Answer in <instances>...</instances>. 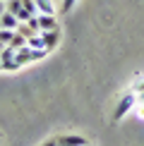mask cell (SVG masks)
Here are the masks:
<instances>
[{
    "mask_svg": "<svg viewBox=\"0 0 144 146\" xmlns=\"http://www.w3.org/2000/svg\"><path fill=\"white\" fill-rule=\"evenodd\" d=\"M77 5V0H63V12H70Z\"/></svg>",
    "mask_w": 144,
    "mask_h": 146,
    "instance_id": "cell-15",
    "label": "cell"
},
{
    "mask_svg": "<svg viewBox=\"0 0 144 146\" xmlns=\"http://www.w3.org/2000/svg\"><path fill=\"white\" fill-rule=\"evenodd\" d=\"M24 10L29 12V15H39V10H36V0H22Z\"/></svg>",
    "mask_w": 144,
    "mask_h": 146,
    "instance_id": "cell-12",
    "label": "cell"
},
{
    "mask_svg": "<svg viewBox=\"0 0 144 146\" xmlns=\"http://www.w3.org/2000/svg\"><path fill=\"white\" fill-rule=\"evenodd\" d=\"M3 70L5 72H17V70H22V65L17 60H12V62H3Z\"/></svg>",
    "mask_w": 144,
    "mask_h": 146,
    "instance_id": "cell-14",
    "label": "cell"
},
{
    "mask_svg": "<svg viewBox=\"0 0 144 146\" xmlns=\"http://www.w3.org/2000/svg\"><path fill=\"white\" fill-rule=\"evenodd\" d=\"M15 58H17V62L24 67V65H31V62H39V60L48 58V50H39V48L24 46V48H19V50L15 53Z\"/></svg>",
    "mask_w": 144,
    "mask_h": 146,
    "instance_id": "cell-2",
    "label": "cell"
},
{
    "mask_svg": "<svg viewBox=\"0 0 144 146\" xmlns=\"http://www.w3.org/2000/svg\"><path fill=\"white\" fill-rule=\"evenodd\" d=\"M55 144L58 146H87L89 141L84 137H79V134H63V137L55 139Z\"/></svg>",
    "mask_w": 144,
    "mask_h": 146,
    "instance_id": "cell-4",
    "label": "cell"
},
{
    "mask_svg": "<svg viewBox=\"0 0 144 146\" xmlns=\"http://www.w3.org/2000/svg\"><path fill=\"white\" fill-rule=\"evenodd\" d=\"M0 29H3V22H0Z\"/></svg>",
    "mask_w": 144,
    "mask_h": 146,
    "instance_id": "cell-22",
    "label": "cell"
},
{
    "mask_svg": "<svg viewBox=\"0 0 144 146\" xmlns=\"http://www.w3.org/2000/svg\"><path fill=\"white\" fill-rule=\"evenodd\" d=\"M27 46H31V48H39V50H46V46H43V38H41V34H31L27 38Z\"/></svg>",
    "mask_w": 144,
    "mask_h": 146,
    "instance_id": "cell-9",
    "label": "cell"
},
{
    "mask_svg": "<svg viewBox=\"0 0 144 146\" xmlns=\"http://www.w3.org/2000/svg\"><path fill=\"white\" fill-rule=\"evenodd\" d=\"M132 91H135V94L144 91V79H137V82H135V86H132Z\"/></svg>",
    "mask_w": 144,
    "mask_h": 146,
    "instance_id": "cell-16",
    "label": "cell"
},
{
    "mask_svg": "<svg viewBox=\"0 0 144 146\" xmlns=\"http://www.w3.org/2000/svg\"><path fill=\"white\" fill-rule=\"evenodd\" d=\"M87 146H91V144H87Z\"/></svg>",
    "mask_w": 144,
    "mask_h": 146,
    "instance_id": "cell-24",
    "label": "cell"
},
{
    "mask_svg": "<svg viewBox=\"0 0 144 146\" xmlns=\"http://www.w3.org/2000/svg\"><path fill=\"white\" fill-rule=\"evenodd\" d=\"M39 146H58V144H55V139H46V141H41Z\"/></svg>",
    "mask_w": 144,
    "mask_h": 146,
    "instance_id": "cell-17",
    "label": "cell"
},
{
    "mask_svg": "<svg viewBox=\"0 0 144 146\" xmlns=\"http://www.w3.org/2000/svg\"><path fill=\"white\" fill-rule=\"evenodd\" d=\"M27 27H29V31L31 34H41V24H39V15H31L27 19Z\"/></svg>",
    "mask_w": 144,
    "mask_h": 146,
    "instance_id": "cell-11",
    "label": "cell"
},
{
    "mask_svg": "<svg viewBox=\"0 0 144 146\" xmlns=\"http://www.w3.org/2000/svg\"><path fill=\"white\" fill-rule=\"evenodd\" d=\"M39 24H41V31H51V29H58V19H55V15H39Z\"/></svg>",
    "mask_w": 144,
    "mask_h": 146,
    "instance_id": "cell-7",
    "label": "cell"
},
{
    "mask_svg": "<svg viewBox=\"0 0 144 146\" xmlns=\"http://www.w3.org/2000/svg\"><path fill=\"white\" fill-rule=\"evenodd\" d=\"M36 10H39V15H55L53 0H36Z\"/></svg>",
    "mask_w": 144,
    "mask_h": 146,
    "instance_id": "cell-8",
    "label": "cell"
},
{
    "mask_svg": "<svg viewBox=\"0 0 144 146\" xmlns=\"http://www.w3.org/2000/svg\"><path fill=\"white\" fill-rule=\"evenodd\" d=\"M5 46H7V43H3V41H0V53H3V48H5Z\"/></svg>",
    "mask_w": 144,
    "mask_h": 146,
    "instance_id": "cell-20",
    "label": "cell"
},
{
    "mask_svg": "<svg viewBox=\"0 0 144 146\" xmlns=\"http://www.w3.org/2000/svg\"><path fill=\"white\" fill-rule=\"evenodd\" d=\"M41 38H43L46 50L53 53V50L60 46V41H63V31H60V27H58V29H51V31H41Z\"/></svg>",
    "mask_w": 144,
    "mask_h": 146,
    "instance_id": "cell-3",
    "label": "cell"
},
{
    "mask_svg": "<svg viewBox=\"0 0 144 146\" xmlns=\"http://www.w3.org/2000/svg\"><path fill=\"white\" fill-rule=\"evenodd\" d=\"M10 46L15 48V50H19V48L27 46V36H22L19 31H15V36H12V41H10Z\"/></svg>",
    "mask_w": 144,
    "mask_h": 146,
    "instance_id": "cell-10",
    "label": "cell"
},
{
    "mask_svg": "<svg viewBox=\"0 0 144 146\" xmlns=\"http://www.w3.org/2000/svg\"><path fill=\"white\" fill-rule=\"evenodd\" d=\"M135 106H137V94H135V91H125V94L118 98V103H115V110H113V122H120V120H123Z\"/></svg>",
    "mask_w": 144,
    "mask_h": 146,
    "instance_id": "cell-1",
    "label": "cell"
},
{
    "mask_svg": "<svg viewBox=\"0 0 144 146\" xmlns=\"http://www.w3.org/2000/svg\"><path fill=\"white\" fill-rule=\"evenodd\" d=\"M0 22H3V29H12V31H17V27H19V19H17L15 15H12L10 10H5L3 15H0Z\"/></svg>",
    "mask_w": 144,
    "mask_h": 146,
    "instance_id": "cell-6",
    "label": "cell"
},
{
    "mask_svg": "<svg viewBox=\"0 0 144 146\" xmlns=\"http://www.w3.org/2000/svg\"><path fill=\"white\" fill-rule=\"evenodd\" d=\"M5 10H7V3H3V0H0V15H3Z\"/></svg>",
    "mask_w": 144,
    "mask_h": 146,
    "instance_id": "cell-19",
    "label": "cell"
},
{
    "mask_svg": "<svg viewBox=\"0 0 144 146\" xmlns=\"http://www.w3.org/2000/svg\"><path fill=\"white\" fill-rule=\"evenodd\" d=\"M7 10H10V12H12V15H15L17 19H19V22H27L29 17H31V15H29L27 10H24L22 0H7Z\"/></svg>",
    "mask_w": 144,
    "mask_h": 146,
    "instance_id": "cell-5",
    "label": "cell"
},
{
    "mask_svg": "<svg viewBox=\"0 0 144 146\" xmlns=\"http://www.w3.org/2000/svg\"><path fill=\"white\" fill-rule=\"evenodd\" d=\"M0 72H3V60H0Z\"/></svg>",
    "mask_w": 144,
    "mask_h": 146,
    "instance_id": "cell-21",
    "label": "cell"
},
{
    "mask_svg": "<svg viewBox=\"0 0 144 146\" xmlns=\"http://www.w3.org/2000/svg\"><path fill=\"white\" fill-rule=\"evenodd\" d=\"M3 3H7V0H3Z\"/></svg>",
    "mask_w": 144,
    "mask_h": 146,
    "instance_id": "cell-23",
    "label": "cell"
},
{
    "mask_svg": "<svg viewBox=\"0 0 144 146\" xmlns=\"http://www.w3.org/2000/svg\"><path fill=\"white\" fill-rule=\"evenodd\" d=\"M12 36H15V31H12V29H0V41H3V43H7V46H10Z\"/></svg>",
    "mask_w": 144,
    "mask_h": 146,
    "instance_id": "cell-13",
    "label": "cell"
},
{
    "mask_svg": "<svg viewBox=\"0 0 144 146\" xmlns=\"http://www.w3.org/2000/svg\"><path fill=\"white\" fill-rule=\"evenodd\" d=\"M137 103L144 108V91H139V94H137Z\"/></svg>",
    "mask_w": 144,
    "mask_h": 146,
    "instance_id": "cell-18",
    "label": "cell"
}]
</instances>
